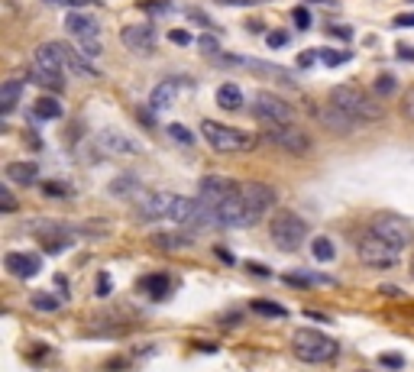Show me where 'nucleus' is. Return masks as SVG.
Instances as JSON below:
<instances>
[{"label": "nucleus", "instance_id": "1", "mask_svg": "<svg viewBox=\"0 0 414 372\" xmlns=\"http://www.w3.org/2000/svg\"><path fill=\"white\" fill-rule=\"evenodd\" d=\"M292 353L301 363L321 366V363H333L340 356L337 340H330L321 330H295L292 334Z\"/></svg>", "mask_w": 414, "mask_h": 372}, {"label": "nucleus", "instance_id": "2", "mask_svg": "<svg viewBox=\"0 0 414 372\" xmlns=\"http://www.w3.org/2000/svg\"><path fill=\"white\" fill-rule=\"evenodd\" d=\"M330 104H337L340 110H346V114L356 117L360 123L382 120V107H379V100L366 98L356 84H337V88L330 91Z\"/></svg>", "mask_w": 414, "mask_h": 372}, {"label": "nucleus", "instance_id": "3", "mask_svg": "<svg viewBox=\"0 0 414 372\" xmlns=\"http://www.w3.org/2000/svg\"><path fill=\"white\" fill-rule=\"evenodd\" d=\"M268 240L278 246L282 252H295L307 240V223L301 221L295 211H278L268 221Z\"/></svg>", "mask_w": 414, "mask_h": 372}, {"label": "nucleus", "instance_id": "4", "mask_svg": "<svg viewBox=\"0 0 414 372\" xmlns=\"http://www.w3.org/2000/svg\"><path fill=\"white\" fill-rule=\"evenodd\" d=\"M201 136L217 152H249L256 146V136H249L243 129L227 127V123H217V120H201Z\"/></svg>", "mask_w": 414, "mask_h": 372}, {"label": "nucleus", "instance_id": "5", "mask_svg": "<svg viewBox=\"0 0 414 372\" xmlns=\"http://www.w3.org/2000/svg\"><path fill=\"white\" fill-rule=\"evenodd\" d=\"M369 233H376L379 240H385V243L395 246V250H405L414 240V227L401 217V214H391V211L376 214V217L369 221Z\"/></svg>", "mask_w": 414, "mask_h": 372}, {"label": "nucleus", "instance_id": "6", "mask_svg": "<svg viewBox=\"0 0 414 372\" xmlns=\"http://www.w3.org/2000/svg\"><path fill=\"white\" fill-rule=\"evenodd\" d=\"M207 214H211V227H223V230H239V227H253L256 223V217L243 204V198H239V188L227 201L207 207Z\"/></svg>", "mask_w": 414, "mask_h": 372}, {"label": "nucleus", "instance_id": "7", "mask_svg": "<svg viewBox=\"0 0 414 372\" xmlns=\"http://www.w3.org/2000/svg\"><path fill=\"white\" fill-rule=\"evenodd\" d=\"M266 143H272L276 149H285L292 152V156H307V152L314 149V143H311V136H307L304 129H298L295 123H272V127L266 129Z\"/></svg>", "mask_w": 414, "mask_h": 372}, {"label": "nucleus", "instance_id": "8", "mask_svg": "<svg viewBox=\"0 0 414 372\" xmlns=\"http://www.w3.org/2000/svg\"><path fill=\"white\" fill-rule=\"evenodd\" d=\"M253 117L268 123V127H272V123H295V107L285 98H278V94L262 91L253 98Z\"/></svg>", "mask_w": 414, "mask_h": 372}, {"label": "nucleus", "instance_id": "9", "mask_svg": "<svg viewBox=\"0 0 414 372\" xmlns=\"http://www.w3.org/2000/svg\"><path fill=\"white\" fill-rule=\"evenodd\" d=\"M356 252H360V259L366 262V266L372 269H391L395 262H398V250L395 246H389L385 240H379L376 233H366L356 243Z\"/></svg>", "mask_w": 414, "mask_h": 372}, {"label": "nucleus", "instance_id": "10", "mask_svg": "<svg viewBox=\"0 0 414 372\" xmlns=\"http://www.w3.org/2000/svg\"><path fill=\"white\" fill-rule=\"evenodd\" d=\"M175 204H178V194H172V191H149V194H143L136 201V211L143 221H172L175 217Z\"/></svg>", "mask_w": 414, "mask_h": 372}, {"label": "nucleus", "instance_id": "11", "mask_svg": "<svg viewBox=\"0 0 414 372\" xmlns=\"http://www.w3.org/2000/svg\"><path fill=\"white\" fill-rule=\"evenodd\" d=\"M239 198H243V204L249 207V214L259 221V217H266V214L276 207L278 194H276V188L266 185V182H243L239 185Z\"/></svg>", "mask_w": 414, "mask_h": 372}, {"label": "nucleus", "instance_id": "12", "mask_svg": "<svg viewBox=\"0 0 414 372\" xmlns=\"http://www.w3.org/2000/svg\"><path fill=\"white\" fill-rule=\"evenodd\" d=\"M120 42L133 55H153L155 52V30L149 23H133L120 30Z\"/></svg>", "mask_w": 414, "mask_h": 372}, {"label": "nucleus", "instance_id": "13", "mask_svg": "<svg viewBox=\"0 0 414 372\" xmlns=\"http://www.w3.org/2000/svg\"><path fill=\"white\" fill-rule=\"evenodd\" d=\"M239 185H233L227 175H207L204 182H201V188H198V198L204 201L207 207H214V204H220V201H227L237 191Z\"/></svg>", "mask_w": 414, "mask_h": 372}, {"label": "nucleus", "instance_id": "14", "mask_svg": "<svg viewBox=\"0 0 414 372\" xmlns=\"http://www.w3.org/2000/svg\"><path fill=\"white\" fill-rule=\"evenodd\" d=\"M4 269H7L13 279H32V275L42 269V259L36 252H7L4 256Z\"/></svg>", "mask_w": 414, "mask_h": 372}, {"label": "nucleus", "instance_id": "15", "mask_svg": "<svg viewBox=\"0 0 414 372\" xmlns=\"http://www.w3.org/2000/svg\"><path fill=\"white\" fill-rule=\"evenodd\" d=\"M65 30H69V36H75L78 42H81V39H97L100 36V20L94 13L71 10L69 20H65Z\"/></svg>", "mask_w": 414, "mask_h": 372}, {"label": "nucleus", "instance_id": "16", "mask_svg": "<svg viewBox=\"0 0 414 372\" xmlns=\"http://www.w3.org/2000/svg\"><path fill=\"white\" fill-rule=\"evenodd\" d=\"M178 98H182V81H178V78H165V81H159L153 88V94H149V107L159 114V110H169Z\"/></svg>", "mask_w": 414, "mask_h": 372}, {"label": "nucleus", "instance_id": "17", "mask_svg": "<svg viewBox=\"0 0 414 372\" xmlns=\"http://www.w3.org/2000/svg\"><path fill=\"white\" fill-rule=\"evenodd\" d=\"M97 143L107 152H117V156H136V152H143V146H139L133 136L120 133V129H104V133L97 136Z\"/></svg>", "mask_w": 414, "mask_h": 372}, {"label": "nucleus", "instance_id": "18", "mask_svg": "<svg viewBox=\"0 0 414 372\" xmlns=\"http://www.w3.org/2000/svg\"><path fill=\"white\" fill-rule=\"evenodd\" d=\"M317 117H321V123L327 129H333V133H353L356 129V117H350L346 114V110H340L337 104H327V107H321V110H317Z\"/></svg>", "mask_w": 414, "mask_h": 372}, {"label": "nucleus", "instance_id": "19", "mask_svg": "<svg viewBox=\"0 0 414 372\" xmlns=\"http://www.w3.org/2000/svg\"><path fill=\"white\" fill-rule=\"evenodd\" d=\"M59 49H61V59H65V69L69 71H75V75H81V78H97L100 75L81 49H71L69 42H59Z\"/></svg>", "mask_w": 414, "mask_h": 372}, {"label": "nucleus", "instance_id": "20", "mask_svg": "<svg viewBox=\"0 0 414 372\" xmlns=\"http://www.w3.org/2000/svg\"><path fill=\"white\" fill-rule=\"evenodd\" d=\"M30 78L32 84H39L42 91H61L65 88V71H52V69H42V65H36L32 62V69H30Z\"/></svg>", "mask_w": 414, "mask_h": 372}, {"label": "nucleus", "instance_id": "21", "mask_svg": "<svg viewBox=\"0 0 414 372\" xmlns=\"http://www.w3.org/2000/svg\"><path fill=\"white\" fill-rule=\"evenodd\" d=\"M4 175H7L10 185H36L39 182L36 162H10V165L4 168Z\"/></svg>", "mask_w": 414, "mask_h": 372}, {"label": "nucleus", "instance_id": "22", "mask_svg": "<svg viewBox=\"0 0 414 372\" xmlns=\"http://www.w3.org/2000/svg\"><path fill=\"white\" fill-rule=\"evenodd\" d=\"M155 250H165V252H178L184 250V246H191L194 243V236L191 233H182V227L175 230V233H155Z\"/></svg>", "mask_w": 414, "mask_h": 372}, {"label": "nucleus", "instance_id": "23", "mask_svg": "<svg viewBox=\"0 0 414 372\" xmlns=\"http://www.w3.org/2000/svg\"><path fill=\"white\" fill-rule=\"evenodd\" d=\"M217 107L220 110H239L243 107V91H239V84L227 81L217 88Z\"/></svg>", "mask_w": 414, "mask_h": 372}, {"label": "nucleus", "instance_id": "24", "mask_svg": "<svg viewBox=\"0 0 414 372\" xmlns=\"http://www.w3.org/2000/svg\"><path fill=\"white\" fill-rule=\"evenodd\" d=\"M23 94V81H4L0 84V114H10Z\"/></svg>", "mask_w": 414, "mask_h": 372}, {"label": "nucleus", "instance_id": "25", "mask_svg": "<svg viewBox=\"0 0 414 372\" xmlns=\"http://www.w3.org/2000/svg\"><path fill=\"white\" fill-rule=\"evenodd\" d=\"M169 289H172V279H169L165 272H159V275H146V279H143V291H146L149 298H155V301L169 295Z\"/></svg>", "mask_w": 414, "mask_h": 372}, {"label": "nucleus", "instance_id": "26", "mask_svg": "<svg viewBox=\"0 0 414 372\" xmlns=\"http://www.w3.org/2000/svg\"><path fill=\"white\" fill-rule=\"evenodd\" d=\"M107 191L114 194V198H130V194L139 191V178L136 175H117L114 182L107 185Z\"/></svg>", "mask_w": 414, "mask_h": 372}, {"label": "nucleus", "instance_id": "27", "mask_svg": "<svg viewBox=\"0 0 414 372\" xmlns=\"http://www.w3.org/2000/svg\"><path fill=\"white\" fill-rule=\"evenodd\" d=\"M285 285L292 289H317V285H333L327 275H307V272H288L285 275Z\"/></svg>", "mask_w": 414, "mask_h": 372}, {"label": "nucleus", "instance_id": "28", "mask_svg": "<svg viewBox=\"0 0 414 372\" xmlns=\"http://www.w3.org/2000/svg\"><path fill=\"white\" fill-rule=\"evenodd\" d=\"M32 117H36V120H59L61 117L59 98H39L36 104H32Z\"/></svg>", "mask_w": 414, "mask_h": 372}, {"label": "nucleus", "instance_id": "29", "mask_svg": "<svg viewBox=\"0 0 414 372\" xmlns=\"http://www.w3.org/2000/svg\"><path fill=\"white\" fill-rule=\"evenodd\" d=\"M253 311L256 314H262V318H285V308L282 304H276V301H268V298H256L253 301Z\"/></svg>", "mask_w": 414, "mask_h": 372}, {"label": "nucleus", "instance_id": "30", "mask_svg": "<svg viewBox=\"0 0 414 372\" xmlns=\"http://www.w3.org/2000/svg\"><path fill=\"white\" fill-rule=\"evenodd\" d=\"M32 308H36V311H42V314H55L61 308V301L55 295H46V291H36V295H32Z\"/></svg>", "mask_w": 414, "mask_h": 372}, {"label": "nucleus", "instance_id": "31", "mask_svg": "<svg viewBox=\"0 0 414 372\" xmlns=\"http://www.w3.org/2000/svg\"><path fill=\"white\" fill-rule=\"evenodd\" d=\"M311 252H314L317 262H330V259L337 256V250H333V243H330L327 236H317L314 243H311Z\"/></svg>", "mask_w": 414, "mask_h": 372}, {"label": "nucleus", "instance_id": "32", "mask_svg": "<svg viewBox=\"0 0 414 372\" xmlns=\"http://www.w3.org/2000/svg\"><path fill=\"white\" fill-rule=\"evenodd\" d=\"M398 114H401V120H405V123H414V84L408 88L405 94H401V100H398Z\"/></svg>", "mask_w": 414, "mask_h": 372}, {"label": "nucleus", "instance_id": "33", "mask_svg": "<svg viewBox=\"0 0 414 372\" xmlns=\"http://www.w3.org/2000/svg\"><path fill=\"white\" fill-rule=\"evenodd\" d=\"M395 88H398L395 75H379V78H376V84H372V91H376L379 98H389V94H395Z\"/></svg>", "mask_w": 414, "mask_h": 372}, {"label": "nucleus", "instance_id": "34", "mask_svg": "<svg viewBox=\"0 0 414 372\" xmlns=\"http://www.w3.org/2000/svg\"><path fill=\"white\" fill-rule=\"evenodd\" d=\"M350 59H353L350 52H337V49H324V52H321V62H324V65H330V69H337V65H346Z\"/></svg>", "mask_w": 414, "mask_h": 372}, {"label": "nucleus", "instance_id": "35", "mask_svg": "<svg viewBox=\"0 0 414 372\" xmlns=\"http://www.w3.org/2000/svg\"><path fill=\"white\" fill-rule=\"evenodd\" d=\"M169 136L175 139V143H182V146H191V143H194L191 129H188V127H182V123H169Z\"/></svg>", "mask_w": 414, "mask_h": 372}, {"label": "nucleus", "instance_id": "36", "mask_svg": "<svg viewBox=\"0 0 414 372\" xmlns=\"http://www.w3.org/2000/svg\"><path fill=\"white\" fill-rule=\"evenodd\" d=\"M288 42H292V36H288L285 30H272V33H266V46H268V49H285Z\"/></svg>", "mask_w": 414, "mask_h": 372}, {"label": "nucleus", "instance_id": "37", "mask_svg": "<svg viewBox=\"0 0 414 372\" xmlns=\"http://www.w3.org/2000/svg\"><path fill=\"white\" fill-rule=\"evenodd\" d=\"M292 20H295V26H298V30H307L314 16H311V10H307V7H295L292 10Z\"/></svg>", "mask_w": 414, "mask_h": 372}, {"label": "nucleus", "instance_id": "38", "mask_svg": "<svg viewBox=\"0 0 414 372\" xmlns=\"http://www.w3.org/2000/svg\"><path fill=\"white\" fill-rule=\"evenodd\" d=\"M78 49H81L88 59H97V55H100V39H81V42H78Z\"/></svg>", "mask_w": 414, "mask_h": 372}, {"label": "nucleus", "instance_id": "39", "mask_svg": "<svg viewBox=\"0 0 414 372\" xmlns=\"http://www.w3.org/2000/svg\"><path fill=\"white\" fill-rule=\"evenodd\" d=\"M198 46H201V52L220 55V42H217V39H214V36H201V39H198Z\"/></svg>", "mask_w": 414, "mask_h": 372}, {"label": "nucleus", "instance_id": "40", "mask_svg": "<svg viewBox=\"0 0 414 372\" xmlns=\"http://www.w3.org/2000/svg\"><path fill=\"white\" fill-rule=\"evenodd\" d=\"M0 207H4L7 214H13V211H16V198H13V191H10V188L0 191Z\"/></svg>", "mask_w": 414, "mask_h": 372}, {"label": "nucleus", "instance_id": "41", "mask_svg": "<svg viewBox=\"0 0 414 372\" xmlns=\"http://www.w3.org/2000/svg\"><path fill=\"white\" fill-rule=\"evenodd\" d=\"M169 42H175V46H188V42H191V33H188V30H172L169 33Z\"/></svg>", "mask_w": 414, "mask_h": 372}, {"label": "nucleus", "instance_id": "42", "mask_svg": "<svg viewBox=\"0 0 414 372\" xmlns=\"http://www.w3.org/2000/svg\"><path fill=\"white\" fill-rule=\"evenodd\" d=\"M46 4H55V7H71V10H81V7H88V4H94V0H46Z\"/></svg>", "mask_w": 414, "mask_h": 372}, {"label": "nucleus", "instance_id": "43", "mask_svg": "<svg viewBox=\"0 0 414 372\" xmlns=\"http://www.w3.org/2000/svg\"><path fill=\"white\" fill-rule=\"evenodd\" d=\"M382 366H389V369H401V366H405V359H401L398 353H385V356H382Z\"/></svg>", "mask_w": 414, "mask_h": 372}, {"label": "nucleus", "instance_id": "44", "mask_svg": "<svg viewBox=\"0 0 414 372\" xmlns=\"http://www.w3.org/2000/svg\"><path fill=\"white\" fill-rule=\"evenodd\" d=\"M395 26L398 30H414V13H398L395 16Z\"/></svg>", "mask_w": 414, "mask_h": 372}, {"label": "nucleus", "instance_id": "45", "mask_svg": "<svg viewBox=\"0 0 414 372\" xmlns=\"http://www.w3.org/2000/svg\"><path fill=\"white\" fill-rule=\"evenodd\" d=\"M317 59H321V55H314V52H301V55H298V65H301V69H311V65H314Z\"/></svg>", "mask_w": 414, "mask_h": 372}, {"label": "nucleus", "instance_id": "46", "mask_svg": "<svg viewBox=\"0 0 414 372\" xmlns=\"http://www.w3.org/2000/svg\"><path fill=\"white\" fill-rule=\"evenodd\" d=\"M330 36H340V39H350V36H353V33H350V26H337V23H333V26H330Z\"/></svg>", "mask_w": 414, "mask_h": 372}, {"label": "nucleus", "instance_id": "47", "mask_svg": "<svg viewBox=\"0 0 414 372\" xmlns=\"http://www.w3.org/2000/svg\"><path fill=\"white\" fill-rule=\"evenodd\" d=\"M97 295H110V281H107V275H100V281H97Z\"/></svg>", "mask_w": 414, "mask_h": 372}, {"label": "nucleus", "instance_id": "48", "mask_svg": "<svg viewBox=\"0 0 414 372\" xmlns=\"http://www.w3.org/2000/svg\"><path fill=\"white\" fill-rule=\"evenodd\" d=\"M42 191H46L49 198H52V194H65V188H61V185H42Z\"/></svg>", "mask_w": 414, "mask_h": 372}, {"label": "nucleus", "instance_id": "49", "mask_svg": "<svg viewBox=\"0 0 414 372\" xmlns=\"http://www.w3.org/2000/svg\"><path fill=\"white\" fill-rule=\"evenodd\" d=\"M217 4H233V7H253L256 0H217Z\"/></svg>", "mask_w": 414, "mask_h": 372}, {"label": "nucleus", "instance_id": "50", "mask_svg": "<svg viewBox=\"0 0 414 372\" xmlns=\"http://www.w3.org/2000/svg\"><path fill=\"white\" fill-rule=\"evenodd\" d=\"M246 269H249V272H256V275H268V269H266V266H259V262H249Z\"/></svg>", "mask_w": 414, "mask_h": 372}, {"label": "nucleus", "instance_id": "51", "mask_svg": "<svg viewBox=\"0 0 414 372\" xmlns=\"http://www.w3.org/2000/svg\"><path fill=\"white\" fill-rule=\"evenodd\" d=\"M217 256H220L223 262H233V256H230V252H227V250H220V246H217Z\"/></svg>", "mask_w": 414, "mask_h": 372}, {"label": "nucleus", "instance_id": "52", "mask_svg": "<svg viewBox=\"0 0 414 372\" xmlns=\"http://www.w3.org/2000/svg\"><path fill=\"white\" fill-rule=\"evenodd\" d=\"M411 279H414V256H411Z\"/></svg>", "mask_w": 414, "mask_h": 372}, {"label": "nucleus", "instance_id": "53", "mask_svg": "<svg viewBox=\"0 0 414 372\" xmlns=\"http://www.w3.org/2000/svg\"><path fill=\"white\" fill-rule=\"evenodd\" d=\"M401 55H411V59H414V52H408V49H405V52H401Z\"/></svg>", "mask_w": 414, "mask_h": 372}, {"label": "nucleus", "instance_id": "54", "mask_svg": "<svg viewBox=\"0 0 414 372\" xmlns=\"http://www.w3.org/2000/svg\"><path fill=\"white\" fill-rule=\"evenodd\" d=\"M408 4H414V0H408Z\"/></svg>", "mask_w": 414, "mask_h": 372}]
</instances>
